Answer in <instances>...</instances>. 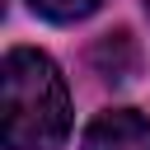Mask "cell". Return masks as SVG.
<instances>
[{
	"mask_svg": "<svg viewBox=\"0 0 150 150\" xmlns=\"http://www.w3.org/2000/svg\"><path fill=\"white\" fill-rule=\"evenodd\" d=\"M70 131V94L56 61L38 47H14L0 70L5 150H56Z\"/></svg>",
	"mask_w": 150,
	"mask_h": 150,
	"instance_id": "cell-1",
	"label": "cell"
},
{
	"mask_svg": "<svg viewBox=\"0 0 150 150\" xmlns=\"http://www.w3.org/2000/svg\"><path fill=\"white\" fill-rule=\"evenodd\" d=\"M84 150H150V117L131 108L98 112L84 131Z\"/></svg>",
	"mask_w": 150,
	"mask_h": 150,
	"instance_id": "cell-2",
	"label": "cell"
},
{
	"mask_svg": "<svg viewBox=\"0 0 150 150\" xmlns=\"http://www.w3.org/2000/svg\"><path fill=\"white\" fill-rule=\"evenodd\" d=\"M28 5L52 23H75V19H89L103 0H28Z\"/></svg>",
	"mask_w": 150,
	"mask_h": 150,
	"instance_id": "cell-3",
	"label": "cell"
},
{
	"mask_svg": "<svg viewBox=\"0 0 150 150\" xmlns=\"http://www.w3.org/2000/svg\"><path fill=\"white\" fill-rule=\"evenodd\" d=\"M145 9H150V0H145Z\"/></svg>",
	"mask_w": 150,
	"mask_h": 150,
	"instance_id": "cell-4",
	"label": "cell"
}]
</instances>
